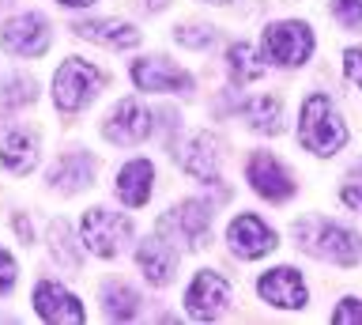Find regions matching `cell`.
<instances>
[{
	"instance_id": "6da1fadb",
	"label": "cell",
	"mask_w": 362,
	"mask_h": 325,
	"mask_svg": "<svg viewBox=\"0 0 362 325\" xmlns=\"http://www.w3.org/2000/svg\"><path fill=\"white\" fill-rule=\"evenodd\" d=\"M294 239H298V246L305 253L321 257V261H332V265H358L362 261V239L332 219H302L294 227Z\"/></svg>"
},
{
	"instance_id": "7a4b0ae2",
	"label": "cell",
	"mask_w": 362,
	"mask_h": 325,
	"mask_svg": "<svg viewBox=\"0 0 362 325\" xmlns=\"http://www.w3.org/2000/svg\"><path fill=\"white\" fill-rule=\"evenodd\" d=\"M298 140L305 152L313 155H336L347 144V125L339 121L336 106L328 95H310L302 103V118H298Z\"/></svg>"
},
{
	"instance_id": "3957f363",
	"label": "cell",
	"mask_w": 362,
	"mask_h": 325,
	"mask_svg": "<svg viewBox=\"0 0 362 325\" xmlns=\"http://www.w3.org/2000/svg\"><path fill=\"white\" fill-rule=\"evenodd\" d=\"M98 87H102V72L90 61H79V57H68L53 76V98L64 114L83 110L98 95Z\"/></svg>"
},
{
	"instance_id": "277c9868",
	"label": "cell",
	"mask_w": 362,
	"mask_h": 325,
	"mask_svg": "<svg viewBox=\"0 0 362 325\" xmlns=\"http://www.w3.org/2000/svg\"><path fill=\"white\" fill-rule=\"evenodd\" d=\"M264 57L279 69H298V64L310 61L313 53V30L298 23V19H283V23H272L264 30Z\"/></svg>"
},
{
	"instance_id": "5b68a950",
	"label": "cell",
	"mask_w": 362,
	"mask_h": 325,
	"mask_svg": "<svg viewBox=\"0 0 362 325\" xmlns=\"http://www.w3.org/2000/svg\"><path fill=\"white\" fill-rule=\"evenodd\" d=\"M211 216L215 212H211V205H204V200H181L177 208H170L166 216L158 219V234H163L170 246L185 242L192 250H200L211 234Z\"/></svg>"
},
{
	"instance_id": "8992f818",
	"label": "cell",
	"mask_w": 362,
	"mask_h": 325,
	"mask_svg": "<svg viewBox=\"0 0 362 325\" xmlns=\"http://www.w3.org/2000/svg\"><path fill=\"white\" fill-rule=\"evenodd\" d=\"M132 234V223L117 216V212H106V208H90L83 216V246L98 257H113L129 242Z\"/></svg>"
},
{
	"instance_id": "52a82bcc",
	"label": "cell",
	"mask_w": 362,
	"mask_h": 325,
	"mask_svg": "<svg viewBox=\"0 0 362 325\" xmlns=\"http://www.w3.org/2000/svg\"><path fill=\"white\" fill-rule=\"evenodd\" d=\"M0 46L16 53V57H42L49 50V23L34 12L8 19L4 30H0Z\"/></svg>"
},
{
	"instance_id": "ba28073f",
	"label": "cell",
	"mask_w": 362,
	"mask_h": 325,
	"mask_svg": "<svg viewBox=\"0 0 362 325\" xmlns=\"http://www.w3.org/2000/svg\"><path fill=\"white\" fill-rule=\"evenodd\" d=\"M226 302H230V284H226L219 273H211V268L197 273V280H192L189 291H185V310L197 321L219 318V314L226 310Z\"/></svg>"
},
{
	"instance_id": "9c48e42d",
	"label": "cell",
	"mask_w": 362,
	"mask_h": 325,
	"mask_svg": "<svg viewBox=\"0 0 362 325\" xmlns=\"http://www.w3.org/2000/svg\"><path fill=\"white\" fill-rule=\"evenodd\" d=\"M151 129H155L151 110L144 103H136V98H121L106 118V137L113 144H140L151 137Z\"/></svg>"
},
{
	"instance_id": "30bf717a",
	"label": "cell",
	"mask_w": 362,
	"mask_h": 325,
	"mask_svg": "<svg viewBox=\"0 0 362 325\" xmlns=\"http://www.w3.org/2000/svg\"><path fill=\"white\" fill-rule=\"evenodd\" d=\"M245 178L264 200H276L279 205V200L294 197V178L287 174V166H283L279 159H272V155H264V152H257L253 159H249Z\"/></svg>"
},
{
	"instance_id": "8fae6325",
	"label": "cell",
	"mask_w": 362,
	"mask_h": 325,
	"mask_svg": "<svg viewBox=\"0 0 362 325\" xmlns=\"http://www.w3.org/2000/svg\"><path fill=\"white\" fill-rule=\"evenodd\" d=\"M226 242H230V250L238 257H260L268 250H276V231L268 227L260 216H253V212H245V216H238L230 227H226Z\"/></svg>"
},
{
	"instance_id": "7c38bea8",
	"label": "cell",
	"mask_w": 362,
	"mask_h": 325,
	"mask_svg": "<svg viewBox=\"0 0 362 325\" xmlns=\"http://www.w3.org/2000/svg\"><path fill=\"white\" fill-rule=\"evenodd\" d=\"M34 310H38V318L53 321V325H79L87 318L83 307H79V299L72 291H64L61 284H53V280H42V284L34 287Z\"/></svg>"
},
{
	"instance_id": "4fadbf2b",
	"label": "cell",
	"mask_w": 362,
	"mask_h": 325,
	"mask_svg": "<svg viewBox=\"0 0 362 325\" xmlns=\"http://www.w3.org/2000/svg\"><path fill=\"white\" fill-rule=\"evenodd\" d=\"M132 80L140 91H177L185 95L192 91V76L181 72L177 64H170L166 57H147L132 64Z\"/></svg>"
},
{
	"instance_id": "5bb4252c",
	"label": "cell",
	"mask_w": 362,
	"mask_h": 325,
	"mask_svg": "<svg viewBox=\"0 0 362 325\" xmlns=\"http://www.w3.org/2000/svg\"><path fill=\"white\" fill-rule=\"evenodd\" d=\"M257 291H260L264 302H272V307H283V310L305 307V280H302V273H294V268H287V265L260 276Z\"/></svg>"
},
{
	"instance_id": "9a60e30c",
	"label": "cell",
	"mask_w": 362,
	"mask_h": 325,
	"mask_svg": "<svg viewBox=\"0 0 362 325\" xmlns=\"http://www.w3.org/2000/svg\"><path fill=\"white\" fill-rule=\"evenodd\" d=\"M79 38H90V42H102L110 50H132L140 42V30L132 23H121V19H79L72 27Z\"/></svg>"
},
{
	"instance_id": "2e32d148",
	"label": "cell",
	"mask_w": 362,
	"mask_h": 325,
	"mask_svg": "<svg viewBox=\"0 0 362 325\" xmlns=\"http://www.w3.org/2000/svg\"><path fill=\"white\" fill-rule=\"evenodd\" d=\"M181 171L200 178V182H215V174H219V144H215L208 132H200V137H192L185 148H181Z\"/></svg>"
},
{
	"instance_id": "e0dca14e",
	"label": "cell",
	"mask_w": 362,
	"mask_h": 325,
	"mask_svg": "<svg viewBox=\"0 0 362 325\" xmlns=\"http://www.w3.org/2000/svg\"><path fill=\"white\" fill-rule=\"evenodd\" d=\"M140 268H144V276L151 280V284H170V273H174V265H177V246H170L163 234H155V239H147L140 246Z\"/></svg>"
},
{
	"instance_id": "ac0fdd59",
	"label": "cell",
	"mask_w": 362,
	"mask_h": 325,
	"mask_svg": "<svg viewBox=\"0 0 362 325\" xmlns=\"http://www.w3.org/2000/svg\"><path fill=\"white\" fill-rule=\"evenodd\" d=\"M151 182H155L151 163H147V159H132V163H124L117 171V197L129 208H140V205H147V197H151Z\"/></svg>"
},
{
	"instance_id": "d6986e66",
	"label": "cell",
	"mask_w": 362,
	"mask_h": 325,
	"mask_svg": "<svg viewBox=\"0 0 362 325\" xmlns=\"http://www.w3.org/2000/svg\"><path fill=\"white\" fill-rule=\"evenodd\" d=\"M34 159H38V140L30 137V132H4L0 137V166H8L11 174H27Z\"/></svg>"
},
{
	"instance_id": "ffe728a7",
	"label": "cell",
	"mask_w": 362,
	"mask_h": 325,
	"mask_svg": "<svg viewBox=\"0 0 362 325\" xmlns=\"http://www.w3.org/2000/svg\"><path fill=\"white\" fill-rule=\"evenodd\" d=\"M90 178H95V163H90L87 155H64V159L53 166L49 182L61 186V189H68V193H76V189L90 186Z\"/></svg>"
},
{
	"instance_id": "44dd1931",
	"label": "cell",
	"mask_w": 362,
	"mask_h": 325,
	"mask_svg": "<svg viewBox=\"0 0 362 325\" xmlns=\"http://www.w3.org/2000/svg\"><path fill=\"white\" fill-rule=\"evenodd\" d=\"M226 61H230V80H234L238 87L253 84V80H260V76L268 72V64L257 61V53H253V46H249V42H234L230 53H226Z\"/></svg>"
},
{
	"instance_id": "7402d4cb",
	"label": "cell",
	"mask_w": 362,
	"mask_h": 325,
	"mask_svg": "<svg viewBox=\"0 0 362 325\" xmlns=\"http://www.w3.org/2000/svg\"><path fill=\"white\" fill-rule=\"evenodd\" d=\"M242 118L253 125L257 132H279V118H283V106H279V98H272V95H260V98H249V103L242 106Z\"/></svg>"
},
{
	"instance_id": "603a6c76",
	"label": "cell",
	"mask_w": 362,
	"mask_h": 325,
	"mask_svg": "<svg viewBox=\"0 0 362 325\" xmlns=\"http://www.w3.org/2000/svg\"><path fill=\"white\" fill-rule=\"evenodd\" d=\"M102 299H106V314H110L113 321H129V318H136V302H140V299H136V291H132V287L110 284Z\"/></svg>"
},
{
	"instance_id": "cb8c5ba5",
	"label": "cell",
	"mask_w": 362,
	"mask_h": 325,
	"mask_svg": "<svg viewBox=\"0 0 362 325\" xmlns=\"http://www.w3.org/2000/svg\"><path fill=\"white\" fill-rule=\"evenodd\" d=\"M49 239H53V253L61 257L68 268H76L79 265V253H72V231H68L64 219H57L53 227H49Z\"/></svg>"
},
{
	"instance_id": "d4e9b609",
	"label": "cell",
	"mask_w": 362,
	"mask_h": 325,
	"mask_svg": "<svg viewBox=\"0 0 362 325\" xmlns=\"http://www.w3.org/2000/svg\"><path fill=\"white\" fill-rule=\"evenodd\" d=\"M332 16L344 30H362V0H332Z\"/></svg>"
},
{
	"instance_id": "484cf974",
	"label": "cell",
	"mask_w": 362,
	"mask_h": 325,
	"mask_svg": "<svg viewBox=\"0 0 362 325\" xmlns=\"http://www.w3.org/2000/svg\"><path fill=\"white\" fill-rule=\"evenodd\" d=\"M211 38H215L211 27H177V42H181V46L200 50V46H211Z\"/></svg>"
},
{
	"instance_id": "4316f807",
	"label": "cell",
	"mask_w": 362,
	"mask_h": 325,
	"mask_svg": "<svg viewBox=\"0 0 362 325\" xmlns=\"http://www.w3.org/2000/svg\"><path fill=\"white\" fill-rule=\"evenodd\" d=\"M339 197H344V205L347 208H355V212H362V171H355L344 182V189H339Z\"/></svg>"
},
{
	"instance_id": "83f0119b",
	"label": "cell",
	"mask_w": 362,
	"mask_h": 325,
	"mask_svg": "<svg viewBox=\"0 0 362 325\" xmlns=\"http://www.w3.org/2000/svg\"><path fill=\"white\" fill-rule=\"evenodd\" d=\"M30 98H34V80H11L4 106H19V103H30Z\"/></svg>"
},
{
	"instance_id": "f1b7e54d",
	"label": "cell",
	"mask_w": 362,
	"mask_h": 325,
	"mask_svg": "<svg viewBox=\"0 0 362 325\" xmlns=\"http://www.w3.org/2000/svg\"><path fill=\"white\" fill-rule=\"evenodd\" d=\"M332 321H336V325H347V321H358V325H362V302H358V299H344V302L332 310Z\"/></svg>"
},
{
	"instance_id": "f546056e",
	"label": "cell",
	"mask_w": 362,
	"mask_h": 325,
	"mask_svg": "<svg viewBox=\"0 0 362 325\" xmlns=\"http://www.w3.org/2000/svg\"><path fill=\"white\" fill-rule=\"evenodd\" d=\"M344 72H347V80H351V84H358V87H362V46H355V50H347V53H344Z\"/></svg>"
},
{
	"instance_id": "4dcf8cb0",
	"label": "cell",
	"mask_w": 362,
	"mask_h": 325,
	"mask_svg": "<svg viewBox=\"0 0 362 325\" xmlns=\"http://www.w3.org/2000/svg\"><path fill=\"white\" fill-rule=\"evenodd\" d=\"M11 287H16V261L8 250H0V295H8Z\"/></svg>"
},
{
	"instance_id": "1f68e13d",
	"label": "cell",
	"mask_w": 362,
	"mask_h": 325,
	"mask_svg": "<svg viewBox=\"0 0 362 325\" xmlns=\"http://www.w3.org/2000/svg\"><path fill=\"white\" fill-rule=\"evenodd\" d=\"M57 4H68V8H87V4H95V0H57Z\"/></svg>"
},
{
	"instance_id": "d6a6232c",
	"label": "cell",
	"mask_w": 362,
	"mask_h": 325,
	"mask_svg": "<svg viewBox=\"0 0 362 325\" xmlns=\"http://www.w3.org/2000/svg\"><path fill=\"white\" fill-rule=\"evenodd\" d=\"M147 4H151V8H163V4H166V0H147Z\"/></svg>"
},
{
	"instance_id": "836d02e7",
	"label": "cell",
	"mask_w": 362,
	"mask_h": 325,
	"mask_svg": "<svg viewBox=\"0 0 362 325\" xmlns=\"http://www.w3.org/2000/svg\"><path fill=\"white\" fill-rule=\"evenodd\" d=\"M215 4H226V0H215Z\"/></svg>"
}]
</instances>
